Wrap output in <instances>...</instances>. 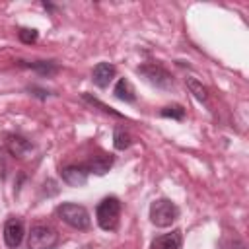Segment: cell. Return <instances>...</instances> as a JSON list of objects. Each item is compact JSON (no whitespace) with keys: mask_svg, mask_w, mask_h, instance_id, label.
Wrapping results in <instances>:
<instances>
[{"mask_svg":"<svg viewBox=\"0 0 249 249\" xmlns=\"http://www.w3.org/2000/svg\"><path fill=\"white\" fill-rule=\"evenodd\" d=\"M19 64L25 66V68H33V70H37L43 76H53L58 70V66L53 60H37V62H23V60H19Z\"/></svg>","mask_w":249,"mask_h":249,"instance_id":"4fadbf2b","label":"cell"},{"mask_svg":"<svg viewBox=\"0 0 249 249\" xmlns=\"http://www.w3.org/2000/svg\"><path fill=\"white\" fill-rule=\"evenodd\" d=\"M136 72L152 86H156L158 89H171L173 88V78L171 74L160 66V64H142L136 68Z\"/></svg>","mask_w":249,"mask_h":249,"instance_id":"5b68a950","label":"cell"},{"mask_svg":"<svg viewBox=\"0 0 249 249\" xmlns=\"http://www.w3.org/2000/svg\"><path fill=\"white\" fill-rule=\"evenodd\" d=\"M82 97H84V99H86L88 103H91L93 107H99V109H101L103 113H109V115H113V117H121V119H123V115H121V113H117V111H115V109H111L109 105H105V103H101L99 99H95V97H91L89 93H84Z\"/></svg>","mask_w":249,"mask_h":249,"instance_id":"e0dca14e","label":"cell"},{"mask_svg":"<svg viewBox=\"0 0 249 249\" xmlns=\"http://www.w3.org/2000/svg\"><path fill=\"white\" fill-rule=\"evenodd\" d=\"M179 218V208L169 198H158L150 204V222L158 228H167Z\"/></svg>","mask_w":249,"mask_h":249,"instance_id":"3957f363","label":"cell"},{"mask_svg":"<svg viewBox=\"0 0 249 249\" xmlns=\"http://www.w3.org/2000/svg\"><path fill=\"white\" fill-rule=\"evenodd\" d=\"M181 231H171V233H163L152 239L150 249H179L181 247Z\"/></svg>","mask_w":249,"mask_h":249,"instance_id":"8fae6325","label":"cell"},{"mask_svg":"<svg viewBox=\"0 0 249 249\" xmlns=\"http://www.w3.org/2000/svg\"><path fill=\"white\" fill-rule=\"evenodd\" d=\"M187 86H189V89L193 91V95H195L198 101H206V99H208V91H206V88H204L198 80L189 78V80H187Z\"/></svg>","mask_w":249,"mask_h":249,"instance_id":"9a60e30c","label":"cell"},{"mask_svg":"<svg viewBox=\"0 0 249 249\" xmlns=\"http://www.w3.org/2000/svg\"><path fill=\"white\" fill-rule=\"evenodd\" d=\"M6 175V163H4V158H2V154H0V179Z\"/></svg>","mask_w":249,"mask_h":249,"instance_id":"d6986e66","label":"cell"},{"mask_svg":"<svg viewBox=\"0 0 249 249\" xmlns=\"http://www.w3.org/2000/svg\"><path fill=\"white\" fill-rule=\"evenodd\" d=\"M6 150H8L14 158H23L27 152L33 150V146H31V142H29L27 138H23V136H19V134H10V136L6 138Z\"/></svg>","mask_w":249,"mask_h":249,"instance_id":"9c48e42d","label":"cell"},{"mask_svg":"<svg viewBox=\"0 0 249 249\" xmlns=\"http://www.w3.org/2000/svg\"><path fill=\"white\" fill-rule=\"evenodd\" d=\"M60 175H62V181L70 187H84L88 183V175L89 171L86 169L84 163H78V165H66L60 169Z\"/></svg>","mask_w":249,"mask_h":249,"instance_id":"8992f818","label":"cell"},{"mask_svg":"<svg viewBox=\"0 0 249 249\" xmlns=\"http://www.w3.org/2000/svg\"><path fill=\"white\" fill-rule=\"evenodd\" d=\"M117 74V68L111 64V62H99L93 66V72H91V80L97 88H107L113 78Z\"/></svg>","mask_w":249,"mask_h":249,"instance_id":"ba28073f","label":"cell"},{"mask_svg":"<svg viewBox=\"0 0 249 249\" xmlns=\"http://www.w3.org/2000/svg\"><path fill=\"white\" fill-rule=\"evenodd\" d=\"M130 142H132L130 134H128L124 128L117 126L115 132H113V146H115L117 150H126V148L130 146Z\"/></svg>","mask_w":249,"mask_h":249,"instance_id":"5bb4252c","label":"cell"},{"mask_svg":"<svg viewBox=\"0 0 249 249\" xmlns=\"http://www.w3.org/2000/svg\"><path fill=\"white\" fill-rule=\"evenodd\" d=\"M21 239H23V222L19 218L6 220V224H4V243L10 249H16V247H19Z\"/></svg>","mask_w":249,"mask_h":249,"instance_id":"52a82bcc","label":"cell"},{"mask_svg":"<svg viewBox=\"0 0 249 249\" xmlns=\"http://www.w3.org/2000/svg\"><path fill=\"white\" fill-rule=\"evenodd\" d=\"M18 37H19V41H21V43H25V45H31V43H35V41H37L39 33H37V29L21 27V29L18 31Z\"/></svg>","mask_w":249,"mask_h":249,"instance_id":"ac0fdd59","label":"cell"},{"mask_svg":"<svg viewBox=\"0 0 249 249\" xmlns=\"http://www.w3.org/2000/svg\"><path fill=\"white\" fill-rule=\"evenodd\" d=\"M58 243V233L54 228L45 224H35L29 231L27 247L29 249H54Z\"/></svg>","mask_w":249,"mask_h":249,"instance_id":"277c9868","label":"cell"},{"mask_svg":"<svg viewBox=\"0 0 249 249\" xmlns=\"http://www.w3.org/2000/svg\"><path fill=\"white\" fill-rule=\"evenodd\" d=\"M80 249H91V247H89V245H84V247H80Z\"/></svg>","mask_w":249,"mask_h":249,"instance_id":"ffe728a7","label":"cell"},{"mask_svg":"<svg viewBox=\"0 0 249 249\" xmlns=\"http://www.w3.org/2000/svg\"><path fill=\"white\" fill-rule=\"evenodd\" d=\"M56 216L74 230H88L91 224L88 210L82 204H74V202H62L56 208Z\"/></svg>","mask_w":249,"mask_h":249,"instance_id":"7a4b0ae2","label":"cell"},{"mask_svg":"<svg viewBox=\"0 0 249 249\" xmlns=\"http://www.w3.org/2000/svg\"><path fill=\"white\" fill-rule=\"evenodd\" d=\"M113 93H115L117 99H121V101H124V103H132V101L136 99V91H134L132 84H130L128 80H124V78H121V80L115 84Z\"/></svg>","mask_w":249,"mask_h":249,"instance_id":"7c38bea8","label":"cell"},{"mask_svg":"<svg viewBox=\"0 0 249 249\" xmlns=\"http://www.w3.org/2000/svg\"><path fill=\"white\" fill-rule=\"evenodd\" d=\"M84 165H86V169H88L89 173L105 175V173L111 169V165H113V156H109V154H95V156H91Z\"/></svg>","mask_w":249,"mask_h":249,"instance_id":"30bf717a","label":"cell"},{"mask_svg":"<svg viewBox=\"0 0 249 249\" xmlns=\"http://www.w3.org/2000/svg\"><path fill=\"white\" fill-rule=\"evenodd\" d=\"M161 117H165V119H175V121H183L185 119V109L181 107V105H167V107H163L161 109V113H160Z\"/></svg>","mask_w":249,"mask_h":249,"instance_id":"2e32d148","label":"cell"},{"mask_svg":"<svg viewBox=\"0 0 249 249\" xmlns=\"http://www.w3.org/2000/svg\"><path fill=\"white\" fill-rule=\"evenodd\" d=\"M119 216H121V202H119L117 196L103 198L95 208V220H97L99 228L105 230V231H111V230L117 228Z\"/></svg>","mask_w":249,"mask_h":249,"instance_id":"6da1fadb","label":"cell"}]
</instances>
